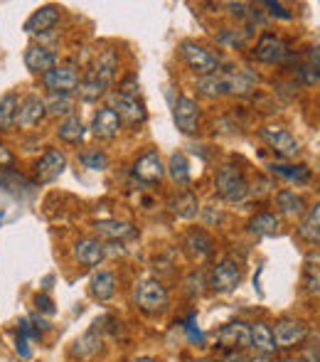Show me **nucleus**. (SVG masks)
I'll return each mask as SVG.
<instances>
[{
  "label": "nucleus",
  "instance_id": "nucleus-18",
  "mask_svg": "<svg viewBox=\"0 0 320 362\" xmlns=\"http://www.w3.org/2000/svg\"><path fill=\"white\" fill-rule=\"evenodd\" d=\"M119 131H121V119L111 106H104V109L96 111L94 121H91V134H94L96 139L109 141V139H114Z\"/></svg>",
  "mask_w": 320,
  "mask_h": 362
},
{
  "label": "nucleus",
  "instance_id": "nucleus-28",
  "mask_svg": "<svg viewBox=\"0 0 320 362\" xmlns=\"http://www.w3.org/2000/svg\"><path fill=\"white\" fill-rule=\"evenodd\" d=\"M170 210L180 219H195L197 212H200V200H197V195L192 190H185L170 202Z\"/></svg>",
  "mask_w": 320,
  "mask_h": 362
},
{
  "label": "nucleus",
  "instance_id": "nucleus-22",
  "mask_svg": "<svg viewBox=\"0 0 320 362\" xmlns=\"http://www.w3.org/2000/svg\"><path fill=\"white\" fill-rule=\"evenodd\" d=\"M298 237L308 244H320V200L306 210L301 224H298Z\"/></svg>",
  "mask_w": 320,
  "mask_h": 362
},
{
  "label": "nucleus",
  "instance_id": "nucleus-15",
  "mask_svg": "<svg viewBox=\"0 0 320 362\" xmlns=\"http://www.w3.org/2000/svg\"><path fill=\"white\" fill-rule=\"evenodd\" d=\"M106 244L101 242L99 237H84L74 244V259L84 267H99L101 262L106 259Z\"/></svg>",
  "mask_w": 320,
  "mask_h": 362
},
{
  "label": "nucleus",
  "instance_id": "nucleus-5",
  "mask_svg": "<svg viewBox=\"0 0 320 362\" xmlns=\"http://www.w3.org/2000/svg\"><path fill=\"white\" fill-rule=\"evenodd\" d=\"M271 333H273L276 350H293V348H298V345L306 343L308 325L298 318H281L271 328Z\"/></svg>",
  "mask_w": 320,
  "mask_h": 362
},
{
  "label": "nucleus",
  "instance_id": "nucleus-39",
  "mask_svg": "<svg viewBox=\"0 0 320 362\" xmlns=\"http://www.w3.org/2000/svg\"><path fill=\"white\" fill-rule=\"evenodd\" d=\"M138 89H141V81H138V76H136V74H129L124 81H121V89H119V94L136 96V99H138Z\"/></svg>",
  "mask_w": 320,
  "mask_h": 362
},
{
  "label": "nucleus",
  "instance_id": "nucleus-48",
  "mask_svg": "<svg viewBox=\"0 0 320 362\" xmlns=\"http://www.w3.org/2000/svg\"><path fill=\"white\" fill-rule=\"evenodd\" d=\"M301 362H320V353L318 350H313V348H308L306 353H303V358H298Z\"/></svg>",
  "mask_w": 320,
  "mask_h": 362
},
{
  "label": "nucleus",
  "instance_id": "nucleus-45",
  "mask_svg": "<svg viewBox=\"0 0 320 362\" xmlns=\"http://www.w3.org/2000/svg\"><path fill=\"white\" fill-rule=\"evenodd\" d=\"M35 305H37V310L40 313H45V315H54V303H52V298L49 296H37L35 298Z\"/></svg>",
  "mask_w": 320,
  "mask_h": 362
},
{
  "label": "nucleus",
  "instance_id": "nucleus-12",
  "mask_svg": "<svg viewBox=\"0 0 320 362\" xmlns=\"http://www.w3.org/2000/svg\"><path fill=\"white\" fill-rule=\"evenodd\" d=\"M0 190L8 192L15 200H28L37 190V182L28 180L23 173L13 170V168H5V170H0Z\"/></svg>",
  "mask_w": 320,
  "mask_h": 362
},
{
  "label": "nucleus",
  "instance_id": "nucleus-30",
  "mask_svg": "<svg viewBox=\"0 0 320 362\" xmlns=\"http://www.w3.org/2000/svg\"><path fill=\"white\" fill-rule=\"evenodd\" d=\"M18 109H20V99L15 91L0 96V131H10L18 124Z\"/></svg>",
  "mask_w": 320,
  "mask_h": 362
},
{
  "label": "nucleus",
  "instance_id": "nucleus-42",
  "mask_svg": "<svg viewBox=\"0 0 320 362\" xmlns=\"http://www.w3.org/2000/svg\"><path fill=\"white\" fill-rule=\"evenodd\" d=\"M15 350H18V355L23 360H28L30 355H32V350H30V338L25 333H18V340H15Z\"/></svg>",
  "mask_w": 320,
  "mask_h": 362
},
{
  "label": "nucleus",
  "instance_id": "nucleus-20",
  "mask_svg": "<svg viewBox=\"0 0 320 362\" xmlns=\"http://www.w3.org/2000/svg\"><path fill=\"white\" fill-rule=\"evenodd\" d=\"M185 249L192 259L202 262V259L212 257V252H215V239H212L205 229H190V232L185 234Z\"/></svg>",
  "mask_w": 320,
  "mask_h": 362
},
{
  "label": "nucleus",
  "instance_id": "nucleus-50",
  "mask_svg": "<svg viewBox=\"0 0 320 362\" xmlns=\"http://www.w3.org/2000/svg\"><path fill=\"white\" fill-rule=\"evenodd\" d=\"M134 362H155L153 358H148V355H146V358H136Z\"/></svg>",
  "mask_w": 320,
  "mask_h": 362
},
{
  "label": "nucleus",
  "instance_id": "nucleus-32",
  "mask_svg": "<svg viewBox=\"0 0 320 362\" xmlns=\"http://www.w3.org/2000/svg\"><path fill=\"white\" fill-rule=\"evenodd\" d=\"M96 232H99V237L106 239H126L134 234V227L126 219H99L96 222Z\"/></svg>",
  "mask_w": 320,
  "mask_h": 362
},
{
  "label": "nucleus",
  "instance_id": "nucleus-49",
  "mask_svg": "<svg viewBox=\"0 0 320 362\" xmlns=\"http://www.w3.org/2000/svg\"><path fill=\"white\" fill-rule=\"evenodd\" d=\"M249 362H273V360L268 358V355H256V358H251Z\"/></svg>",
  "mask_w": 320,
  "mask_h": 362
},
{
  "label": "nucleus",
  "instance_id": "nucleus-44",
  "mask_svg": "<svg viewBox=\"0 0 320 362\" xmlns=\"http://www.w3.org/2000/svg\"><path fill=\"white\" fill-rule=\"evenodd\" d=\"M263 8H268V13H271V15H278L281 20H291V18H293V13H288V10L283 8L281 3H273V0H266V3H263Z\"/></svg>",
  "mask_w": 320,
  "mask_h": 362
},
{
  "label": "nucleus",
  "instance_id": "nucleus-6",
  "mask_svg": "<svg viewBox=\"0 0 320 362\" xmlns=\"http://www.w3.org/2000/svg\"><path fill=\"white\" fill-rule=\"evenodd\" d=\"M259 136H261L263 144H268V148L281 158L291 160V158H296L301 153V144L296 141V136L291 131L281 129V126H263V129H259Z\"/></svg>",
  "mask_w": 320,
  "mask_h": 362
},
{
  "label": "nucleus",
  "instance_id": "nucleus-46",
  "mask_svg": "<svg viewBox=\"0 0 320 362\" xmlns=\"http://www.w3.org/2000/svg\"><path fill=\"white\" fill-rule=\"evenodd\" d=\"M13 160L15 158H13V153H10V148L0 144V168H10L13 165Z\"/></svg>",
  "mask_w": 320,
  "mask_h": 362
},
{
  "label": "nucleus",
  "instance_id": "nucleus-36",
  "mask_svg": "<svg viewBox=\"0 0 320 362\" xmlns=\"http://www.w3.org/2000/svg\"><path fill=\"white\" fill-rule=\"evenodd\" d=\"M303 286L308 293L320 296V257L306 259V274H303Z\"/></svg>",
  "mask_w": 320,
  "mask_h": 362
},
{
  "label": "nucleus",
  "instance_id": "nucleus-47",
  "mask_svg": "<svg viewBox=\"0 0 320 362\" xmlns=\"http://www.w3.org/2000/svg\"><path fill=\"white\" fill-rule=\"evenodd\" d=\"M306 64H311V67H316L320 72V47H311L306 54Z\"/></svg>",
  "mask_w": 320,
  "mask_h": 362
},
{
  "label": "nucleus",
  "instance_id": "nucleus-25",
  "mask_svg": "<svg viewBox=\"0 0 320 362\" xmlns=\"http://www.w3.org/2000/svg\"><path fill=\"white\" fill-rule=\"evenodd\" d=\"M276 207L286 217H303L306 215V202L293 190H278L276 192Z\"/></svg>",
  "mask_w": 320,
  "mask_h": 362
},
{
  "label": "nucleus",
  "instance_id": "nucleus-23",
  "mask_svg": "<svg viewBox=\"0 0 320 362\" xmlns=\"http://www.w3.org/2000/svg\"><path fill=\"white\" fill-rule=\"evenodd\" d=\"M106 89H109V81L101 79V76L96 74L94 69H89V72L84 74V79L79 81L77 94H79L81 101H96L99 96L106 94Z\"/></svg>",
  "mask_w": 320,
  "mask_h": 362
},
{
  "label": "nucleus",
  "instance_id": "nucleus-27",
  "mask_svg": "<svg viewBox=\"0 0 320 362\" xmlns=\"http://www.w3.org/2000/svg\"><path fill=\"white\" fill-rule=\"evenodd\" d=\"M167 175L172 177L175 185H182L187 187L192 182V173H190V163H187V156L185 153H172L170 160H167Z\"/></svg>",
  "mask_w": 320,
  "mask_h": 362
},
{
  "label": "nucleus",
  "instance_id": "nucleus-29",
  "mask_svg": "<svg viewBox=\"0 0 320 362\" xmlns=\"http://www.w3.org/2000/svg\"><path fill=\"white\" fill-rule=\"evenodd\" d=\"M197 91L207 99H217V96L227 94V76L225 72H212L197 79Z\"/></svg>",
  "mask_w": 320,
  "mask_h": 362
},
{
  "label": "nucleus",
  "instance_id": "nucleus-41",
  "mask_svg": "<svg viewBox=\"0 0 320 362\" xmlns=\"http://www.w3.org/2000/svg\"><path fill=\"white\" fill-rule=\"evenodd\" d=\"M182 328H185L187 338H190L192 343H197V345L202 343V333H200V328L195 325V315H190V318L185 320V325H182Z\"/></svg>",
  "mask_w": 320,
  "mask_h": 362
},
{
  "label": "nucleus",
  "instance_id": "nucleus-24",
  "mask_svg": "<svg viewBox=\"0 0 320 362\" xmlns=\"http://www.w3.org/2000/svg\"><path fill=\"white\" fill-rule=\"evenodd\" d=\"M249 330H251V348L256 350L259 355H268V358H271V355L276 353L271 328H268L266 323H254V325H249Z\"/></svg>",
  "mask_w": 320,
  "mask_h": 362
},
{
  "label": "nucleus",
  "instance_id": "nucleus-16",
  "mask_svg": "<svg viewBox=\"0 0 320 362\" xmlns=\"http://www.w3.org/2000/svg\"><path fill=\"white\" fill-rule=\"evenodd\" d=\"M111 109L119 114V119L121 121H126V124H131V126H138V124H143L146 121V106L141 104L136 96H126V94H119L116 91L114 94V106Z\"/></svg>",
  "mask_w": 320,
  "mask_h": 362
},
{
  "label": "nucleus",
  "instance_id": "nucleus-34",
  "mask_svg": "<svg viewBox=\"0 0 320 362\" xmlns=\"http://www.w3.org/2000/svg\"><path fill=\"white\" fill-rule=\"evenodd\" d=\"M249 232L256 237H273L278 232V217L273 212H259L249 222Z\"/></svg>",
  "mask_w": 320,
  "mask_h": 362
},
{
  "label": "nucleus",
  "instance_id": "nucleus-31",
  "mask_svg": "<svg viewBox=\"0 0 320 362\" xmlns=\"http://www.w3.org/2000/svg\"><path fill=\"white\" fill-rule=\"evenodd\" d=\"M57 136H59V141H64V144L79 146L81 141H84V136H86V129H84V124H81L79 116L72 114V116H67L62 124H59Z\"/></svg>",
  "mask_w": 320,
  "mask_h": 362
},
{
  "label": "nucleus",
  "instance_id": "nucleus-14",
  "mask_svg": "<svg viewBox=\"0 0 320 362\" xmlns=\"http://www.w3.org/2000/svg\"><path fill=\"white\" fill-rule=\"evenodd\" d=\"M59 23V8L57 5H42L37 8L28 20H25L23 30L28 35H47Z\"/></svg>",
  "mask_w": 320,
  "mask_h": 362
},
{
  "label": "nucleus",
  "instance_id": "nucleus-4",
  "mask_svg": "<svg viewBox=\"0 0 320 362\" xmlns=\"http://www.w3.org/2000/svg\"><path fill=\"white\" fill-rule=\"evenodd\" d=\"M180 57L185 59V64L192 72L200 76L217 72V67H220V57L212 54L210 49H205L202 45L192 42V40H185V42L180 45Z\"/></svg>",
  "mask_w": 320,
  "mask_h": 362
},
{
  "label": "nucleus",
  "instance_id": "nucleus-10",
  "mask_svg": "<svg viewBox=\"0 0 320 362\" xmlns=\"http://www.w3.org/2000/svg\"><path fill=\"white\" fill-rule=\"evenodd\" d=\"M217 348L220 350H244L251 348V330L242 320H232V323L222 325L217 330Z\"/></svg>",
  "mask_w": 320,
  "mask_h": 362
},
{
  "label": "nucleus",
  "instance_id": "nucleus-3",
  "mask_svg": "<svg viewBox=\"0 0 320 362\" xmlns=\"http://www.w3.org/2000/svg\"><path fill=\"white\" fill-rule=\"evenodd\" d=\"M136 305H138V310H143V313L158 315L162 310H167V305H170V293L162 286V281L148 276V279H143V281H138V286H136Z\"/></svg>",
  "mask_w": 320,
  "mask_h": 362
},
{
  "label": "nucleus",
  "instance_id": "nucleus-51",
  "mask_svg": "<svg viewBox=\"0 0 320 362\" xmlns=\"http://www.w3.org/2000/svg\"><path fill=\"white\" fill-rule=\"evenodd\" d=\"M278 362H301L298 358H283V360H278Z\"/></svg>",
  "mask_w": 320,
  "mask_h": 362
},
{
  "label": "nucleus",
  "instance_id": "nucleus-13",
  "mask_svg": "<svg viewBox=\"0 0 320 362\" xmlns=\"http://www.w3.org/2000/svg\"><path fill=\"white\" fill-rule=\"evenodd\" d=\"M64 168H67L64 153H59L57 148H49V151L35 163V177H37V182H52L62 175Z\"/></svg>",
  "mask_w": 320,
  "mask_h": 362
},
{
  "label": "nucleus",
  "instance_id": "nucleus-26",
  "mask_svg": "<svg viewBox=\"0 0 320 362\" xmlns=\"http://www.w3.org/2000/svg\"><path fill=\"white\" fill-rule=\"evenodd\" d=\"M91 286V296H94L96 300H111L116 293V276L111 272H96L94 276H91L89 281Z\"/></svg>",
  "mask_w": 320,
  "mask_h": 362
},
{
  "label": "nucleus",
  "instance_id": "nucleus-38",
  "mask_svg": "<svg viewBox=\"0 0 320 362\" xmlns=\"http://www.w3.org/2000/svg\"><path fill=\"white\" fill-rule=\"evenodd\" d=\"M249 40V30H225V33H220V42L225 45V47L230 49H239L244 47V42Z\"/></svg>",
  "mask_w": 320,
  "mask_h": 362
},
{
  "label": "nucleus",
  "instance_id": "nucleus-33",
  "mask_svg": "<svg viewBox=\"0 0 320 362\" xmlns=\"http://www.w3.org/2000/svg\"><path fill=\"white\" fill-rule=\"evenodd\" d=\"M268 170L276 177H283L288 182H311V168L306 165H286V163H271Z\"/></svg>",
  "mask_w": 320,
  "mask_h": 362
},
{
  "label": "nucleus",
  "instance_id": "nucleus-11",
  "mask_svg": "<svg viewBox=\"0 0 320 362\" xmlns=\"http://www.w3.org/2000/svg\"><path fill=\"white\" fill-rule=\"evenodd\" d=\"M42 81L49 94H72L79 86V74L72 64H57L47 74H42Z\"/></svg>",
  "mask_w": 320,
  "mask_h": 362
},
{
  "label": "nucleus",
  "instance_id": "nucleus-9",
  "mask_svg": "<svg viewBox=\"0 0 320 362\" xmlns=\"http://www.w3.org/2000/svg\"><path fill=\"white\" fill-rule=\"evenodd\" d=\"M162 175H165V165H162V160H160L158 148L146 151L143 156L134 163V177L138 182H143V185H155V182L162 180Z\"/></svg>",
  "mask_w": 320,
  "mask_h": 362
},
{
  "label": "nucleus",
  "instance_id": "nucleus-8",
  "mask_svg": "<svg viewBox=\"0 0 320 362\" xmlns=\"http://www.w3.org/2000/svg\"><path fill=\"white\" fill-rule=\"evenodd\" d=\"M172 119L185 136L197 134V129H200V106H197V101L185 94L177 96L175 106H172Z\"/></svg>",
  "mask_w": 320,
  "mask_h": 362
},
{
  "label": "nucleus",
  "instance_id": "nucleus-35",
  "mask_svg": "<svg viewBox=\"0 0 320 362\" xmlns=\"http://www.w3.org/2000/svg\"><path fill=\"white\" fill-rule=\"evenodd\" d=\"M45 106H47L49 116H72L74 99H72V94H49L47 99H45Z\"/></svg>",
  "mask_w": 320,
  "mask_h": 362
},
{
  "label": "nucleus",
  "instance_id": "nucleus-43",
  "mask_svg": "<svg viewBox=\"0 0 320 362\" xmlns=\"http://www.w3.org/2000/svg\"><path fill=\"white\" fill-rule=\"evenodd\" d=\"M215 362H249L244 350H222V355Z\"/></svg>",
  "mask_w": 320,
  "mask_h": 362
},
{
  "label": "nucleus",
  "instance_id": "nucleus-21",
  "mask_svg": "<svg viewBox=\"0 0 320 362\" xmlns=\"http://www.w3.org/2000/svg\"><path fill=\"white\" fill-rule=\"evenodd\" d=\"M101 345H104V338H101V333H99V323H94V328L86 330L81 338H77V343H74V348H72V355L79 360H91L101 353Z\"/></svg>",
  "mask_w": 320,
  "mask_h": 362
},
{
  "label": "nucleus",
  "instance_id": "nucleus-37",
  "mask_svg": "<svg viewBox=\"0 0 320 362\" xmlns=\"http://www.w3.org/2000/svg\"><path fill=\"white\" fill-rule=\"evenodd\" d=\"M79 160H81V165L89 168V170H106V168H109V156H106L104 151H99V148L81 151Z\"/></svg>",
  "mask_w": 320,
  "mask_h": 362
},
{
  "label": "nucleus",
  "instance_id": "nucleus-19",
  "mask_svg": "<svg viewBox=\"0 0 320 362\" xmlns=\"http://www.w3.org/2000/svg\"><path fill=\"white\" fill-rule=\"evenodd\" d=\"M25 67L35 74H47L52 67H57V54L52 49L42 47V45H32L25 52Z\"/></svg>",
  "mask_w": 320,
  "mask_h": 362
},
{
  "label": "nucleus",
  "instance_id": "nucleus-40",
  "mask_svg": "<svg viewBox=\"0 0 320 362\" xmlns=\"http://www.w3.org/2000/svg\"><path fill=\"white\" fill-rule=\"evenodd\" d=\"M298 79H301L303 84H316V81H320V72L316 67H311V64H301V67H298Z\"/></svg>",
  "mask_w": 320,
  "mask_h": 362
},
{
  "label": "nucleus",
  "instance_id": "nucleus-1",
  "mask_svg": "<svg viewBox=\"0 0 320 362\" xmlns=\"http://www.w3.org/2000/svg\"><path fill=\"white\" fill-rule=\"evenodd\" d=\"M244 276V267L239 259L235 257H225L210 269V276H207V286H210L212 293H232L237 286L242 284Z\"/></svg>",
  "mask_w": 320,
  "mask_h": 362
},
{
  "label": "nucleus",
  "instance_id": "nucleus-17",
  "mask_svg": "<svg viewBox=\"0 0 320 362\" xmlns=\"http://www.w3.org/2000/svg\"><path fill=\"white\" fill-rule=\"evenodd\" d=\"M47 116V106H45V99H40L37 94H28L23 101H20L18 109V126L23 129H30V126H37L40 121Z\"/></svg>",
  "mask_w": 320,
  "mask_h": 362
},
{
  "label": "nucleus",
  "instance_id": "nucleus-2",
  "mask_svg": "<svg viewBox=\"0 0 320 362\" xmlns=\"http://www.w3.org/2000/svg\"><path fill=\"white\" fill-rule=\"evenodd\" d=\"M215 187H217V195H220L225 202H232V205L247 200V195L251 192L247 175L235 165H222L220 170H217Z\"/></svg>",
  "mask_w": 320,
  "mask_h": 362
},
{
  "label": "nucleus",
  "instance_id": "nucleus-7",
  "mask_svg": "<svg viewBox=\"0 0 320 362\" xmlns=\"http://www.w3.org/2000/svg\"><path fill=\"white\" fill-rule=\"evenodd\" d=\"M251 52L259 62L276 64V62H283V59L291 54V49H288V45L283 37H278V35H273V33H263L261 37L256 40V47H254Z\"/></svg>",
  "mask_w": 320,
  "mask_h": 362
}]
</instances>
